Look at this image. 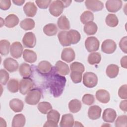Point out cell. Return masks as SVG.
Segmentation results:
<instances>
[{
    "instance_id": "cell-1",
    "label": "cell",
    "mask_w": 127,
    "mask_h": 127,
    "mask_svg": "<svg viewBox=\"0 0 127 127\" xmlns=\"http://www.w3.org/2000/svg\"><path fill=\"white\" fill-rule=\"evenodd\" d=\"M66 83L65 78L57 73L50 76L48 80V86L52 95L55 97H59L63 93Z\"/></svg>"
},
{
    "instance_id": "cell-2",
    "label": "cell",
    "mask_w": 127,
    "mask_h": 127,
    "mask_svg": "<svg viewBox=\"0 0 127 127\" xmlns=\"http://www.w3.org/2000/svg\"><path fill=\"white\" fill-rule=\"evenodd\" d=\"M42 96V93L38 88L32 89L28 92L25 98V102L30 105H35L39 103Z\"/></svg>"
},
{
    "instance_id": "cell-3",
    "label": "cell",
    "mask_w": 127,
    "mask_h": 127,
    "mask_svg": "<svg viewBox=\"0 0 127 127\" xmlns=\"http://www.w3.org/2000/svg\"><path fill=\"white\" fill-rule=\"evenodd\" d=\"M47 118V121L43 127H57L60 118V114L57 110L52 109L48 113Z\"/></svg>"
},
{
    "instance_id": "cell-4",
    "label": "cell",
    "mask_w": 127,
    "mask_h": 127,
    "mask_svg": "<svg viewBox=\"0 0 127 127\" xmlns=\"http://www.w3.org/2000/svg\"><path fill=\"white\" fill-rule=\"evenodd\" d=\"M83 83L86 87L91 88L96 86L98 83L96 74L92 72H86L83 76Z\"/></svg>"
},
{
    "instance_id": "cell-5",
    "label": "cell",
    "mask_w": 127,
    "mask_h": 127,
    "mask_svg": "<svg viewBox=\"0 0 127 127\" xmlns=\"http://www.w3.org/2000/svg\"><path fill=\"white\" fill-rule=\"evenodd\" d=\"M63 0H54L51 2L49 6V12L53 16L58 17L63 12L64 8Z\"/></svg>"
},
{
    "instance_id": "cell-6",
    "label": "cell",
    "mask_w": 127,
    "mask_h": 127,
    "mask_svg": "<svg viewBox=\"0 0 127 127\" xmlns=\"http://www.w3.org/2000/svg\"><path fill=\"white\" fill-rule=\"evenodd\" d=\"M34 86L32 79L29 77H23L19 83V92L22 95H25L30 91Z\"/></svg>"
},
{
    "instance_id": "cell-7",
    "label": "cell",
    "mask_w": 127,
    "mask_h": 127,
    "mask_svg": "<svg viewBox=\"0 0 127 127\" xmlns=\"http://www.w3.org/2000/svg\"><path fill=\"white\" fill-rule=\"evenodd\" d=\"M100 42L98 39L94 36L89 37L85 41V47L88 52H96L99 50Z\"/></svg>"
},
{
    "instance_id": "cell-8",
    "label": "cell",
    "mask_w": 127,
    "mask_h": 127,
    "mask_svg": "<svg viewBox=\"0 0 127 127\" xmlns=\"http://www.w3.org/2000/svg\"><path fill=\"white\" fill-rule=\"evenodd\" d=\"M117 49L116 42L111 39L104 40L101 45V50L104 53L111 54L114 53Z\"/></svg>"
},
{
    "instance_id": "cell-9",
    "label": "cell",
    "mask_w": 127,
    "mask_h": 127,
    "mask_svg": "<svg viewBox=\"0 0 127 127\" xmlns=\"http://www.w3.org/2000/svg\"><path fill=\"white\" fill-rule=\"evenodd\" d=\"M22 42L25 47L33 48L36 44V38L33 32H28L24 34Z\"/></svg>"
},
{
    "instance_id": "cell-10",
    "label": "cell",
    "mask_w": 127,
    "mask_h": 127,
    "mask_svg": "<svg viewBox=\"0 0 127 127\" xmlns=\"http://www.w3.org/2000/svg\"><path fill=\"white\" fill-rule=\"evenodd\" d=\"M23 48L20 42L16 41L12 43L10 49V52L11 56L15 58L18 59L21 57L22 53L23 52Z\"/></svg>"
},
{
    "instance_id": "cell-11",
    "label": "cell",
    "mask_w": 127,
    "mask_h": 127,
    "mask_svg": "<svg viewBox=\"0 0 127 127\" xmlns=\"http://www.w3.org/2000/svg\"><path fill=\"white\" fill-rule=\"evenodd\" d=\"M86 8L92 11H99L104 8V4L100 0H87L85 1Z\"/></svg>"
},
{
    "instance_id": "cell-12",
    "label": "cell",
    "mask_w": 127,
    "mask_h": 127,
    "mask_svg": "<svg viewBox=\"0 0 127 127\" xmlns=\"http://www.w3.org/2000/svg\"><path fill=\"white\" fill-rule=\"evenodd\" d=\"M123 2L121 0H109L106 1L105 6L109 12H116L122 7Z\"/></svg>"
},
{
    "instance_id": "cell-13",
    "label": "cell",
    "mask_w": 127,
    "mask_h": 127,
    "mask_svg": "<svg viewBox=\"0 0 127 127\" xmlns=\"http://www.w3.org/2000/svg\"><path fill=\"white\" fill-rule=\"evenodd\" d=\"M3 65L4 68L10 72L16 71L19 66L18 62L11 58H6L3 62Z\"/></svg>"
},
{
    "instance_id": "cell-14",
    "label": "cell",
    "mask_w": 127,
    "mask_h": 127,
    "mask_svg": "<svg viewBox=\"0 0 127 127\" xmlns=\"http://www.w3.org/2000/svg\"><path fill=\"white\" fill-rule=\"evenodd\" d=\"M75 57L74 50L71 48H64L61 54V59L63 61L69 63L72 62Z\"/></svg>"
},
{
    "instance_id": "cell-15",
    "label": "cell",
    "mask_w": 127,
    "mask_h": 127,
    "mask_svg": "<svg viewBox=\"0 0 127 127\" xmlns=\"http://www.w3.org/2000/svg\"><path fill=\"white\" fill-rule=\"evenodd\" d=\"M37 70L42 74H49L52 70L53 67L51 63L47 61H42L39 63Z\"/></svg>"
},
{
    "instance_id": "cell-16",
    "label": "cell",
    "mask_w": 127,
    "mask_h": 127,
    "mask_svg": "<svg viewBox=\"0 0 127 127\" xmlns=\"http://www.w3.org/2000/svg\"><path fill=\"white\" fill-rule=\"evenodd\" d=\"M117 117V113L115 110L111 108H107L104 110L102 119L105 122L113 123Z\"/></svg>"
},
{
    "instance_id": "cell-17",
    "label": "cell",
    "mask_w": 127,
    "mask_h": 127,
    "mask_svg": "<svg viewBox=\"0 0 127 127\" xmlns=\"http://www.w3.org/2000/svg\"><path fill=\"white\" fill-rule=\"evenodd\" d=\"M23 11L26 16L33 17L37 13V7L33 2L28 1L23 6Z\"/></svg>"
},
{
    "instance_id": "cell-18",
    "label": "cell",
    "mask_w": 127,
    "mask_h": 127,
    "mask_svg": "<svg viewBox=\"0 0 127 127\" xmlns=\"http://www.w3.org/2000/svg\"><path fill=\"white\" fill-rule=\"evenodd\" d=\"M96 98L100 102L104 104L108 103L110 100V95L108 91L101 89L96 91Z\"/></svg>"
},
{
    "instance_id": "cell-19",
    "label": "cell",
    "mask_w": 127,
    "mask_h": 127,
    "mask_svg": "<svg viewBox=\"0 0 127 127\" xmlns=\"http://www.w3.org/2000/svg\"><path fill=\"white\" fill-rule=\"evenodd\" d=\"M102 109L97 105L90 106L88 111V116L89 118L92 120H97L100 118L101 114Z\"/></svg>"
},
{
    "instance_id": "cell-20",
    "label": "cell",
    "mask_w": 127,
    "mask_h": 127,
    "mask_svg": "<svg viewBox=\"0 0 127 127\" xmlns=\"http://www.w3.org/2000/svg\"><path fill=\"white\" fill-rule=\"evenodd\" d=\"M55 69L59 74L63 76L67 75L69 73V68L68 64L61 61L57 62L55 64Z\"/></svg>"
},
{
    "instance_id": "cell-21",
    "label": "cell",
    "mask_w": 127,
    "mask_h": 127,
    "mask_svg": "<svg viewBox=\"0 0 127 127\" xmlns=\"http://www.w3.org/2000/svg\"><path fill=\"white\" fill-rule=\"evenodd\" d=\"M73 116L71 114H65L62 116L60 123L61 127H72L74 125Z\"/></svg>"
},
{
    "instance_id": "cell-22",
    "label": "cell",
    "mask_w": 127,
    "mask_h": 127,
    "mask_svg": "<svg viewBox=\"0 0 127 127\" xmlns=\"http://www.w3.org/2000/svg\"><path fill=\"white\" fill-rule=\"evenodd\" d=\"M19 20L17 15L14 14H10L5 18L4 23V25L9 28L16 26L19 23Z\"/></svg>"
},
{
    "instance_id": "cell-23",
    "label": "cell",
    "mask_w": 127,
    "mask_h": 127,
    "mask_svg": "<svg viewBox=\"0 0 127 127\" xmlns=\"http://www.w3.org/2000/svg\"><path fill=\"white\" fill-rule=\"evenodd\" d=\"M67 35L70 44H76L79 42L81 39V35L79 32L74 29H71L67 31Z\"/></svg>"
},
{
    "instance_id": "cell-24",
    "label": "cell",
    "mask_w": 127,
    "mask_h": 127,
    "mask_svg": "<svg viewBox=\"0 0 127 127\" xmlns=\"http://www.w3.org/2000/svg\"><path fill=\"white\" fill-rule=\"evenodd\" d=\"M9 107L13 111L18 113L23 110L24 103L22 100L17 98H14L9 101Z\"/></svg>"
},
{
    "instance_id": "cell-25",
    "label": "cell",
    "mask_w": 127,
    "mask_h": 127,
    "mask_svg": "<svg viewBox=\"0 0 127 127\" xmlns=\"http://www.w3.org/2000/svg\"><path fill=\"white\" fill-rule=\"evenodd\" d=\"M23 58L27 63H34L37 60V56L34 51L25 49L23 52Z\"/></svg>"
},
{
    "instance_id": "cell-26",
    "label": "cell",
    "mask_w": 127,
    "mask_h": 127,
    "mask_svg": "<svg viewBox=\"0 0 127 127\" xmlns=\"http://www.w3.org/2000/svg\"><path fill=\"white\" fill-rule=\"evenodd\" d=\"M26 119L22 114L15 115L12 119L11 126L13 127H22L25 126Z\"/></svg>"
},
{
    "instance_id": "cell-27",
    "label": "cell",
    "mask_w": 127,
    "mask_h": 127,
    "mask_svg": "<svg viewBox=\"0 0 127 127\" xmlns=\"http://www.w3.org/2000/svg\"><path fill=\"white\" fill-rule=\"evenodd\" d=\"M31 66L28 64L22 63L19 67V72L23 77H29L32 74Z\"/></svg>"
},
{
    "instance_id": "cell-28",
    "label": "cell",
    "mask_w": 127,
    "mask_h": 127,
    "mask_svg": "<svg viewBox=\"0 0 127 127\" xmlns=\"http://www.w3.org/2000/svg\"><path fill=\"white\" fill-rule=\"evenodd\" d=\"M119 72V67L115 64H109L106 69L107 75L111 78H114L117 76Z\"/></svg>"
},
{
    "instance_id": "cell-29",
    "label": "cell",
    "mask_w": 127,
    "mask_h": 127,
    "mask_svg": "<svg viewBox=\"0 0 127 127\" xmlns=\"http://www.w3.org/2000/svg\"><path fill=\"white\" fill-rule=\"evenodd\" d=\"M57 24L58 27L64 31L68 30L70 28L69 21L67 18L64 15H62L58 18Z\"/></svg>"
},
{
    "instance_id": "cell-30",
    "label": "cell",
    "mask_w": 127,
    "mask_h": 127,
    "mask_svg": "<svg viewBox=\"0 0 127 127\" xmlns=\"http://www.w3.org/2000/svg\"><path fill=\"white\" fill-rule=\"evenodd\" d=\"M81 107V102L76 99L71 100L68 103L69 110L72 113H76L78 112L80 110Z\"/></svg>"
},
{
    "instance_id": "cell-31",
    "label": "cell",
    "mask_w": 127,
    "mask_h": 127,
    "mask_svg": "<svg viewBox=\"0 0 127 127\" xmlns=\"http://www.w3.org/2000/svg\"><path fill=\"white\" fill-rule=\"evenodd\" d=\"M98 27L97 24L92 21L85 24L84 26V31L88 35H93L97 31Z\"/></svg>"
},
{
    "instance_id": "cell-32",
    "label": "cell",
    "mask_w": 127,
    "mask_h": 127,
    "mask_svg": "<svg viewBox=\"0 0 127 127\" xmlns=\"http://www.w3.org/2000/svg\"><path fill=\"white\" fill-rule=\"evenodd\" d=\"M44 33L48 36L55 35L58 32V28L54 23H49L46 24L43 28Z\"/></svg>"
},
{
    "instance_id": "cell-33",
    "label": "cell",
    "mask_w": 127,
    "mask_h": 127,
    "mask_svg": "<svg viewBox=\"0 0 127 127\" xmlns=\"http://www.w3.org/2000/svg\"><path fill=\"white\" fill-rule=\"evenodd\" d=\"M35 22L31 18H25L22 20L20 23V27L26 31L32 30L35 27Z\"/></svg>"
},
{
    "instance_id": "cell-34",
    "label": "cell",
    "mask_w": 127,
    "mask_h": 127,
    "mask_svg": "<svg viewBox=\"0 0 127 127\" xmlns=\"http://www.w3.org/2000/svg\"><path fill=\"white\" fill-rule=\"evenodd\" d=\"M105 22L108 26L111 27H115L118 25L119 20L115 14L110 13L106 17Z\"/></svg>"
},
{
    "instance_id": "cell-35",
    "label": "cell",
    "mask_w": 127,
    "mask_h": 127,
    "mask_svg": "<svg viewBox=\"0 0 127 127\" xmlns=\"http://www.w3.org/2000/svg\"><path fill=\"white\" fill-rule=\"evenodd\" d=\"M10 43L6 40H1L0 41V53L2 56L8 54L10 49Z\"/></svg>"
},
{
    "instance_id": "cell-36",
    "label": "cell",
    "mask_w": 127,
    "mask_h": 127,
    "mask_svg": "<svg viewBox=\"0 0 127 127\" xmlns=\"http://www.w3.org/2000/svg\"><path fill=\"white\" fill-rule=\"evenodd\" d=\"M101 60V56L99 53L93 52L88 57V62L90 64L94 65L100 63Z\"/></svg>"
},
{
    "instance_id": "cell-37",
    "label": "cell",
    "mask_w": 127,
    "mask_h": 127,
    "mask_svg": "<svg viewBox=\"0 0 127 127\" xmlns=\"http://www.w3.org/2000/svg\"><path fill=\"white\" fill-rule=\"evenodd\" d=\"M37 108L40 112L43 114H47L52 109L51 104L49 102L46 101L39 103Z\"/></svg>"
},
{
    "instance_id": "cell-38",
    "label": "cell",
    "mask_w": 127,
    "mask_h": 127,
    "mask_svg": "<svg viewBox=\"0 0 127 127\" xmlns=\"http://www.w3.org/2000/svg\"><path fill=\"white\" fill-rule=\"evenodd\" d=\"M94 18L93 13L90 11H84L80 16V21L83 24H86L93 21Z\"/></svg>"
},
{
    "instance_id": "cell-39",
    "label": "cell",
    "mask_w": 127,
    "mask_h": 127,
    "mask_svg": "<svg viewBox=\"0 0 127 127\" xmlns=\"http://www.w3.org/2000/svg\"><path fill=\"white\" fill-rule=\"evenodd\" d=\"M67 31H61L58 34V38L60 44L64 47L69 46L70 45L69 43L67 35Z\"/></svg>"
},
{
    "instance_id": "cell-40",
    "label": "cell",
    "mask_w": 127,
    "mask_h": 127,
    "mask_svg": "<svg viewBox=\"0 0 127 127\" xmlns=\"http://www.w3.org/2000/svg\"><path fill=\"white\" fill-rule=\"evenodd\" d=\"M7 88L11 93H16L19 90V82L17 79H11L7 83Z\"/></svg>"
},
{
    "instance_id": "cell-41",
    "label": "cell",
    "mask_w": 127,
    "mask_h": 127,
    "mask_svg": "<svg viewBox=\"0 0 127 127\" xmlns=\"http://www.w3.org/2000/svg\"><path fill=\"white\" fill-rule=\"evenodd\" d=\"M70 69L71 71H78L83 73L85 70L84 65L79 62H74L70 65Z\"/></svg>"
},
{
    "instance_id": "cell-42",
    "label": "cell",
    "mask_w": 127,
    "mask_h": 127,
    "mask_svg": "<svg viewBox=\"0 0 127 127\" xmlns=\"http://www.w3.org/2000/svg\"><path fill=\"white\" fill-rule=\"evenodd\" d=\"M115 126L116 127H127V115H121L119 116L116 122Z\"/></svg>"
},
{
    "instance_id": "cell-43",
    "label": "cell",
    "mask_w": 127,
    "mask_h": 127,
    "mask_svg": "<svg viewBox=\"0 0 127 127\" xmlns=\"http://www.w3.org/2000/svg\"><path fill=\"white\" fill-rule=\"evenodd\" d=\"M82 73L78 71H71L70 77L71 79L74 83H78L81 82L82 80Z\"/></svg>"
},
{
    "instance_id": "cell-44",
    "label": "cell",
    "mask_w": 127,
    "mask_h": 127,
    "mask_svg": "<svg viewBox=\"0 0 127 127\" xmlns=\"http://www.w3.org/2000/svg\"><path fill=\"white\" fill-rule=\"evenodd\" d=\"M82 102L87 105H91L95 102L94 96L91 94H85L82 98Z\"/></svg>"
},
{
    "instance_id": "cell-45",
    "label": "cell",
    "mask_w": 127,
    "mask_h": 127,
    "mask_svg": "<svg viewBox=\"0 0 127 127\" xmlns=\"http://www.w3.org/2000/svg\"><path fill=\"white\" fill-rule=\"evenodd\" d=\"M9 78L8 73L4 69H1L0 70V82L1 85H5L8 82Z\"/></svg>"
},
{
    "instance_id": "cell-46",
    "label": "cell",
    "mask_w": 127,
    "mask_h": 127,
    "mask_svg": "<svg viewBox=\"0 0 127 127\" xmlns=\"http://www.w3.org/2000/svg\"><path fill=\"white\" fill-rule=\"evenodd\" d=\"M37 6L41 9H47L49 5L51 4L52 1L51 0H36L35 1Z\"/></svg>"
},
{
    "instance_id": "cell-47",
    "label": "cell",
    "mask_w": 127,
    "mask_h": 127,
    "mask_svg": "<svg viewBox=\"0 0 127 127\" xmlns=\"http://www.w3.org/2000/svg\"><path fill=\"white\" fill-rule=\"evenodd\" d=\"M127 85L124 84L122 85L118 91V95L122 99H127Z\"/></svg>"
},
{
    "instance_id": "cell-48",
    "label": "cell",
    "mask_w": 127,
    "mask_h": 127,
    "mask_svg": "<svg viewBox=\"0 0 127 127\" xmlns=\"http://www.w3.org/2000/svg\"><path fill=\"white\" fill-rule=\"evenodd\" d=\"M127 37L125 36L121 39L119 42V46L120 49L125 54L127 53Z\"/></svg>"
},
{
    "instance_id": "cell-49",
    "label": "cell",
    "mask_w": 127,
    "mask_h": 127,
    "mask_svg": "<svg viewBox=\"0 0 127 127\" xmlns=\"http://www.w3.org/2000/svg\"><path fill=\"white\" fill-rule=\"evenodd\" d=\"M11 6V1L9 0H0V8L3 10L8 9Z\"/></svg>"
},
{
    "instance_id": "cell-50",
    "label": "cell",
    "mask_w": 127,
    "mask_h": 127,
    "mask_svg": "<svg viewBox=\"0 0 127 127\" xmlns=\"http://www.w3.org/2000/svg\"><path fill=\"white\" fill-rule=\"evenodd\" d=\"M121 65L122 67L127 68V56H125L124 57H122L121 61Z\"/></svg>"
},
{
    "instance_id": "cell-51",
    "label": "cell",
    "mask_w": 127,
    "mask_h": 127,
    "mask_svg": "<svg viewBox=\"0 0 127 127\" xmlns=\"http://www.w3.org/2000/svg\"><path fill=\"white\" fill-rule=\"evenodd\" d=\"M127 100L125 99V100L122 101L120 104V109L122 111H124L125 112H127Z\"/></svg>"
},
{
    "instance_id": "cell-52",
    "label": "cell",
    "mask_w": 127,
    "mask_h": 127,
    "mask_svg": "<svg viewBox=\"0 0 127 127\" xmlns=\"http://www.w3.org/2000/svg\"><path fill=\"white\" fill-rule=\"evenodd\" d=\"M12 2L15 5L20 6V5H22L25 2V0H12Z\"/></svg>"
},
{
    "instance_id": "cell-53",
    "label": "cell",
    "mask_w": 127,
    "mask_h": 127,
    "mask_svg": "<svg viewBox=\"0 0 127 127\" xmlns=\"http://www.w3.org/2000/svg\"><path fill=\"white\" fill-rule=\"evenodd\" d=\"M63 1L65 7L68 6L70 4L71 2H72L71 0H63Z\"/></svg>"
},
{
    "instance_id": "cell-54",
    "label": "cell",
    "mask_w": 127,
    "mask_h": 127,
    "mask_svg": "<svg viewBox=\"0 0 127 127\" xmlns=\"http://www.w3.org/2000/svg\"><path fill=\"white\" fill-rule=\"evenodd\" d=\"M74 125H73L74 126H75V127H79V126H82V127H83V126L81 124V123H80V122H78V121H75L74 123Z\"/></svg>"
}]
</instances>
